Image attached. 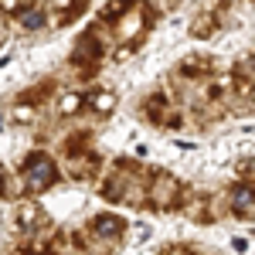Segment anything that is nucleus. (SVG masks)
<instances>
[{
  "instance_id": "obj_1",
  "label": "nucleus",
  "mask_w": 255,
  "mask_h": 255,
  "mask_svg": "<svg viewBox=\"0 0 255 255\" xmlns=\"http://www.w3.org/2000/svg\"><path fill=\"white\" fill-rule=\"evenodd\" d=\"M55 180H58V167H55V160L48 153L38 150V153H31L24 160V184H27V191H44Z\"/></svg>"
},
{
  "instance_id": "obj_2",
  "label": "nucleus",
  "mask_w": 255,
  "mask_h": 255,
  "mask_svg": "<svg viewBox=\"0 0 255 255\" xmlns=\"http://www.w3.org/2000/svg\"><path fill=\"white\" fill-rule=\"evenodd\" d=\"M232 211L238 218L255 215V187L252 184H238L235 191H232Z\"/></svg>"
},
{
  "instance_id": "obj_3",
  "label": "nucleus",
  "mask_w": 255,
  "mask_h": 255,
  "mask_svg": "<svg viewBox=\"0 0 255 255\" xmlns=\"http://www.w3.org/2000/svg\"><path fill=\"white\" fill-rule=\"evenodd\" d=\"M153 204L157 208H167V204H174V194H177V180L174 177H167V174H157L153 177Z\"/></svg>"
},
{
  "instance_id": "obj_4",
  "label": "nucleus",
  "mask_w": 255,
  "mask_h": 255,
  "mask_svg": "<svg viewBox=\"0 0 255 255\" xmlns=\"http://www.w3.org/2000/svg\"><path fill=\"white\" fill-rule=\"evenodd\" d=\"M123 228H126V221L119 215H99L96 221H92V232H96L99 238H119Z\"/></svg>"
},
{
  "instance_id": "obj_5",
  "label": "nucleus",
  "mask_w": 255,
  "mask_h": 255,
  "mask_svg": "<svg viewBox=\"0 0 255 255\" xmlns=\"http://www.w3.org/2000/svg\"><path fill=\"white\" fill-rule=\"evenodd\" d=\"M215 10H208V14H201V17H194V24H191V34H197V38H211V31H215Z\"/></svg>"
},
{
  "instance_id": "obj_6",
  "label": "nucleus",
  "mask_w": 255,
  "mask_h": 255,
  "mask_svg": "<svg viewBox=\"0 0 255 255\" xmlns=\"http://www.w3.org/2000/svg\"><path fill=\"white\" fill-rule=\"evenodd\" d=\"M44 10H41V7H24V10H20V24H24V27H27V31H38V27H44Z\"/></svg>"
},
{
  "instance_id": "obj_7",
  "label": "nucleus",
  "mask_w": 255,
  "mask_h": 255,
  "mask_svg": "<svg viewBox=\"0 0 255 255\" xmlns=\"http://www.w3.org/2000/svg\"><path fill=\"white\" fill-rule=\"evenodd\" d=\"M89 106H92L96 113H113V109H116V96H113V92H92V96H89Z\"/></svg>"
},
{
  "instance_id": "obj_8",
  "label": "nucleus",
  "mask_w": 255,
  "mask_h": 255,
  "mask_svg": "<svg viewBox=\"0 0 255 255\" xmlns=\"http://www.w3.org/2000/svg\"><path fill=\"white\" fill-rule=\"evenodd\" d=\"M79 55H85L89 61H99V58H102V48H99V41L92 38V34L79 41ZM85 58H82V61H85Z\"/></svg>"
},
{
  "instance_id": "obj_9",
  "label": "nucleus",
  "mask_w": 255,
  "mask_h": 255,
  "mask_svg": "<svg viewBox=\"0 0 255 255\" xmlns=\"http://www.w3.org/2000/svg\"><path fill=\"white\" fill-rule=\"evenodd\" d=\"M85 102H89L85 96H79V92H68V96H65V99L58 102V109H61V113H79Z\"/></svg>"
},
{
  "instance_id": "obj_10",
  "label": "nucleus",
  "mask_w": 255,
  "mask_h": 255,
  "mask_svg": "<svg viewBox=\"0 0 255 255\" xmlns=\"http://www.w3.org/2000/svg\"><path fill=\"white\" fill-rule=\"evenodd\" d=\"M34 215H38V211H34L31 204H20V211H17V218H20V228H31V225H34L31 218H34Z\"/></svg>"
},
{
  "instance_id": "obj_11",
  "label": "nucleus",
  "mask_w": 255,
  "mask_h": 255,
  "mask_svg": "<svg viewBox=\"0 0 255 255\" xmlns=\"http://www.w3.org/2000/svg\"><path fill=\"white\" fill-rule=\"evenodd\" d=\"M82 10H85L82 3H75V7H65V10H61V14H58V24H68V20H72V17H79Z\"/></svg>"
},
{
  "instance_id": "obj_12",
  "label": "nucleus",
  "mask_w": 255,
  "mask_h": 255,
  "mask_svg": "<svg viewBox=\"0 0 255 255\" xmlns=\"http://www.w3.org/2000/svg\"><path fill=\"white\" fill-rule=\"evenodd\" d=\"M85 146H89V136L75 133V136H72V143H68V153H79V150H85Z\"/></svg>"
},
{
  "instance_id": "obj_13",
  "label": "nucleus",
  "mask_w": 255,
  "mask_h": 255,
  "mask_svg": "<svg viewBox=\"0 0 255 255\" xmlns=\"http://www.w3.org/2000/svg\"><path fill=\"white\" fill-rule=\"evenodd\" d=\"M31 116H34V113H31L27 106H17V109H14V119H17V123H27Z\"/></svg>"
},
{
  "instance_id": "obj_14",
  "label": "nucleus",
  "mask_w": 255,
  "mask_h": 255,
  "mask_svg": "<svg viewBox=\"0 0 255 255\" xmlns=\"http://www.w3.org/2000/svg\"><path fill=\"white\" fill-rule=\"evenodd\" d=\"M3 184H7V177H3V170H0V194H3Z\"/></svg>"
}]
</instances>
